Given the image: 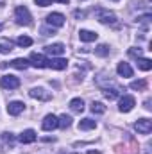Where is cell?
Segmentation results:
<instances>
[{"instance_id":"6","label":"cell","mask_w":152,"mask_h":154,"mask_svg":"<svg viewBox=\"0 0 152 154\" xmlns=\"http://www.w3.org/2000/svg\"><path fill=\"white\" fill-rule=\"evenodd\" d=\"M47 23L50 27H63L65 25V16L61 13H50L47 16Z\"/></svg>"},{"instance_id":"19","label":"cell","mask_w":152,"mask_h":154,"mask_svg":"<svg viewBox=\"0 0 152 154\" xmlns=\"http://www.w3.org/2000/svg\"><path fill=\"white\" fill-rule=\"evenodd\" d=\"M70 108H72L74 113H82V111H84V102H82V99H74V100H70Z\"/></svg>"},{"instance_id":"18","label":"cell","mask_w":152,"mask_h":154,"mask_svg":"<svg viewBox=\"0 0 152 154\" xmlns=\"http://www.w3.org/2000/svg\"><path fill=\"white\" fill-rule=\"evenodd\" d=\"M120 91H122V88H118V86H114V88H104V97L109 99V100H114L120 95Z\"/></svg>"},{"instance_id":"27","label":"cell","mask_w":152,"mask_h":154,"mask_svg":"<svg viewBox=\"0 0 152 154\" xmlns=\"http://www.w3.org/2000/svg\"><path fill=\"white\" fill-rule=\"evenodd\" d=\"M129 56H132V57L138 59V57L141 56V50H140V48H138V50H136V48H129Z\"/></svg>"},{"instance_id":"28","label":"cell","mask_w":152,"mask_h":154,"mask_svg":"<svg viewBox=\"0 0 152 154\" xmlns=\"http://www.w3.org/2000/svg\"><path fill=\"white\" fill-rule=\"evenodd\" d=\"M34 2H36V5H39V7H47V5L52 4V0H34Z\"/></svg>"},{"instance_id":"15","label":"cell","mask_w":152,"mask_h":154,"mask_svg":"<svg viewBox=\"0 0 152 154\" xmlns=\"http://www.w3.org/2000/svg\"><path fill=\"white\" fill-rule=\"evenodd\" d=\"M79 38H81V41L90 43V41H95V39L99 38V34H97V32H93V31H86V29H82V31L79 32Z\"/></svg>"},{"instance_id":"1","label":"cell","mask_w":152,"mask_h":154,"mask_svg":"<svg viewBox=\"0 0 152 154\" xmlns=\"http://www.w3.org/2000/svg\"><path fill=\"white\" fill-rule=\"evenodd\" d=\"M14 16H16V22L20 25H31V22H32V16L25 5H18L14 11Z\"/></svg>"},{"instance_id":"11","label":"cell","mask_w":152,"mask_h":154,"mask_svg":"<svg viewBox=\"0 0 152 154\" xmlns=\"http://www.w3.org/2000/svg\"><path fill=\"white\" fill-rule=\"evenodd\" d=\"M45 52H47V54H52V56H61V54H65V45H63V43L47 45V47H45Z\"/></svg>"},{"instance_id":"24","label":"cell","mask_w":152,"mask_h":154,"mask_svg":"<svg viewBox=\"0 0 152 154\" xmlns=\"http://www.w3.org/2000/svg\"><path fill=\"white\" fill-rule=\"evenodd\" d=\"M95 54L100 56V57H106V56L109 54V47H108V45H99V47L95 48Z\"/></svg>"},{"instance_id":"22","label":"cell","mask_w":152,"mask_h":154,"mask_svg":"<svg viewBox=\"0 0 152 154\" xmlns=\"http://www.w3.org/2000/svg\"><path fill=\"white\" fill-rule=\"evenodd\" d=\"M145 88H147V81H145V79H140V81H132V82H131V90L141 91V90H145Z\"/></svg>"},{"instance_id":"9","label":"cell","mask_w":152,"mask_h":154,"mask_svg":"<svg viewBox=\"0 0 152 154\" xmlns=\"http://www.w3.org/2000/svg\"><path fill=\"white\" fill-rule=\"evenodd\" d=\"M23 109H25V104L20 102V100H14V102H9V104H7V113L13 115V116L20 115Z\"/></svg>"},{"instance_id":"5","label":"cell","mask_w":152,"mask_h":154,"mask_svg":"<svg viewBox=\"0 0 152 154\" xmlns=\"http://www.w3.org/2000/svg\"><path fill=\"white\" fill-rule=\"evenodd\" d=\"M29 95H31L32 99L43 100V102H47V100H50V99H52V93H50V91H47V90H43V88H32V90L29 91Z\"/></svg>"},{"instance_id":"8","label":"cell","mask_w":152,"mask_h":154,"mask_svg":"<svg viewBox=\"0 0 152 154\" xmlns=\"http://www.w3.org/2000/svg\"><path fill=\"white\" fill-rule=\"evenodd\" d=\"M57 125H59V120H57V116H54V115H47L45 120H43V124H41L43 131H52V129H56Z\"/></svg>"},{"instance_id":"12","label":"cell","mask_w":152,"mask_h":154,"mask_svg":"<svg viewBox=\"0 0 152 154\" xmlns=\"http://www.w3.org/2000/svg\"><path fill=\"white\" fill-rule=\"evenodd\" d=\"M48 66L54 68V70H65L68 66V61L63 59V57H56V59L52 57V59H48Z\"/></svg>"},{"instance_id":"3","label":"cell","mask_w":152,"mask_h":154,"mask_svg":"<svg viewBox=\"0 0 152 154\" xmlns=\"http://www.w3.org/2000/svg\"><path fill=\"white\" fill-rule=\"evenodd\" d=\"M0 86L5 90H16L20 86V79L16 75H4L0 79Z\"/></svg>"},{"instance_id":"7","label":"cell","mask_w":152,"mask_h":154,"mask_svg":"<svg viewBox=\"0 0 152 154\" xmlns=\"http://www.w3.org/2000/svg\"><path fill=\"white\" fill-rule=\"evenodd\" d=\"M134 127H136V131L140 133V134H149L152 129V122L149 118H140L136 124H134Z\"/></svg>"},{"instance_id":"21","label":"cell","mask_w":152,"mask_h":154,"mask_svg":"<svg viewBox=\"0 0 152 154\" xmlns=\"http://www.w3.org/2000/svg\"><path fill=\"white\" fill-rule=\"evenodd\" d=\"M57 120H59V125L57 127H61V129H66V127L72 125V116H68V115H61Z\"/></svg>"},{"instance_id":"26","label":"cell","mask_w":152,"mask_h":154,"mask_svg":"<svg viewBox=\"0 0 152 154\" xmlns=\"http://www.w3.org/2000/svg\"><path fill=\"white\" fill-rule=\"evenodd\" d=\"M41 34H43V36H54L56 31H54V27H52V29H45V27H43V29H41Z\"/></svg>"},{"instance_id":"29","label":"cell","mask_w":152,"mask_h":154,"mask_svg":"<svg viewBox=\"0 0 152 154\" xmlns=\"http://www.w3.org/2000/svg\"><path fill=\"white\" fill-rule=\"evenodd\" d=\"M74 16H75V18H84V16H86V13H82V11H75V13H74Z\"/></svg>"},{"instance_id":"17","label":"cell","mask_w":152,"mask_h":154,"mask_svg":"<svg viewBox=\"0 0 152 154\" xmlns=\"http://www.w3.org/2000/svg\"><path fill=\"white\" fill-rule=\"evenodd\" d=\"M95 127H97V122L91 120V118H82L79 122V129L81 131H90V129H95Z\"/></svg>"},{"instance_id":"30","label":"cell","mask_w":152,"mask_h":154,"mask_svg":"<svg viewBox=\"0 0 152 154\" xmlns=\"http://www.w3.org/2000/svg\"><path fill=\"white\" fill-rule=\"evenodd\" d=\"M56 2H61V4H68L70 0H56Z\"/></svg>"},{"instance_id":"4","label":"cell","mask_w":152,"mask_h":154,"mask_svg":"<svg viewBox=\"0 0 152 154\" xmlns=\"http://www.w3.org/2000/svg\"><path fill=\"white\" fill-rule=\"evenodd\" d=\"M134 104H136V100H134L132 95H123V97L120 99V111H122V113H129V111L134 108Z\"/></svg>"},{"instance_id":"14","label":"cell","mask_w":152,"mask_h":154,"mask_svg":"<svg viewBox=\"0 0 152 154\" xmlns=\"http://www.w3.org/2000/svg\"><path fill=\"white\" fill-rule=\"evenodd\" d=\"M116 72H118L122 77H132V68H131L129 63H118Z\"/></svg>"},{"instance_id":"25","label":"cell","mask_w":152,"mask_h":154,"mask_svg":"<svg viewBox=\"0 0 152 154\" xmlns=\"http://www.w3.org/2000/svg\"><path fill=\"white\" fill-rule=\"evenodd\" d=\"M16 43H18L20 47H31V45H32V38H29V36H20V38L16 39Z\"/></svg>"},{"instance_id":"20","label":"cell","mask_w":152,"mask_h":154,"mask_svg":"<svg viewBox=\"0 0 152 154\" xmlns=\"http://www.w3.org/2000/svg\"><path fill=\"white\" fill-rule=\"evenodd\" d=\"M136 63H138V68L143 70V72H149V70L152 68V61L150 59H147V57H138Z\"/></svg>"},{"instance_id":"32","label":"cell","mask_w":152,"mask_h":154,"mask_svg":"<svg viewBox=\"0 0 152 154\" xmlns=\"http://www.w3.org/2000/svg\"><path fill=\"white\" fill-rule=\"evenodd\" d=\"M113 2H118V0H113Z\"/></svg>"},{"instance_id":"31","label":"cell","mask_w":152,"mask_h":154,"mask_svg":"<svg viewBox=\"0 0 152 154\" xmlns=\"http://www.w3.org/2000/svg\"><path fill=\"white\" fill-rule=\"evenodd\" d=\"M0 52H2V45H0Z\"/></svg>"},{"instance_id":"2","label":"cell","mask_w":152,"mask_h":154,"mask_svg":"<svg viewBox=\"0 0 152 154\" xmlns=\"http://www.w3.org/2000/svg\"><path fill=\"white\" fill-rule=\"evenodd\" d=\"M95 14H97V20H99L100 23H114V22H116V16H114L111 11H108V9L99 7V9L95 11Z\"/></svg>"},{"instance_id":"23","label":"cell","mask_w":152,"mask_h":154,"mask_svg":"<svg viewBox=\"0 0 152 154\" xmlns=\"http://www.w3.org/2000/svg\"><path fill=\"white\" fill-rule=\"evenodd\" d=\"M91 113L102 115V113H106V106L102 102H91Z\"/></svg>"},{"instance_id":"13","label":"cell","mask_w":152,"mask_h":154,"mask_svg":"<svg viewBox=\"0 0 152 154\" xmlns=\"http://www.w3.org/2000/svg\"><path fill=\"white\" fill-rule=\"evenodd\" d=\"M36 133L32 131V129H27V131H23L22 134H20V142L22 143H32V142H36Z\"/></svg>"},{"instance_id":"16","label":"cell","mask_w":152,"mask_h":154,"mask_svg":"<svg viewBox=\"0 0 152 154\" xmlns=\"http://www.w3.org/2000/svg\"><path fill=\"white\" fill-rule=\"evenodd\" d=\"M9 65H11L13 68H16V70H27V68H29V61H27V59H23V57L13 59Z\"/></svg>"},{"instance_id":"10","label":"cell","mask_w":152,"mask_h":154,"mask_svg":"<svg viewBox=\"0 0 152 154\" xmlns=\"http://www.w3.org/2000/svg\"><path fill=\"white\" fill-rule=\"evenodd\" d=\"M31 61H32V65L34 66H38V68H45V66H48V59L45 57V56H41V54H31V57H29Z\"/></svg>"}]
</instances>
